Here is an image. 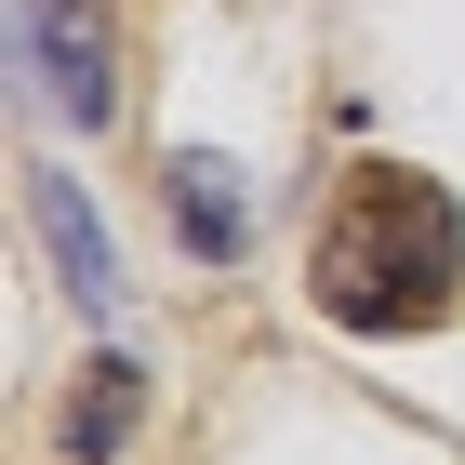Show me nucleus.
<instances>
[{
  "label": "nucleus",
  "instance_id": "5",
  "mask_svg": "<svg viewBox=\"0 0 465 465\" xmlns=\"http://www.w3.org/2000/svg\"><path fill=\"white\" fill-rule=\"evenodd\" d=\"M134 386H146L134 359H94V372H80V399H67V452L80 465H107L120 439H134Z\"/></svg>",
  "mask_w": 465,
  "mask_h": 465
},
{
  "label": "nucleus",
  "instance_id": "4",
  "mask_svg": "<svg viewBox=\"0 0 465 465\" xmlns=\"http://www.w3.org/2000/svg\"><path fill=\"white\" fill-rule=\"evenodd\" d=\"M160 200H173V240L200 252V266H240V252H252L240 160H213V146H173V160H160Z\"/></svg>",
  "mask_w": 465,
  "mask_h": 465
},
{
  "label": "nucleus",
  "instance_id": "2",
  "mask_svg": "<svg viewBox=\"0 0 465 465\" xmlns=\"http://www.w3.org/2000/svg\"><path fill=\"white\" fill-rule=\"evenodd\" d=\"M27 54H40V94L67 120H94V134L120 120V40L94 0H27Z\"/></svg>",
  "mask_w": 465,
  "mask_h": 465
},
{
  "label": "nucleus",
  "instance_id": "1",
  "mask_svg": "<svg viewBox=\"0 0 465 465\" xmlns=\"http://www.w3.org/2000/svg\"><path fill=\"white\" fill-rule=\"evenodd\" d=\"M306 292L346 332H439L465 306V213H452V186L412 173V160H359L332 186L320 240H306Z\"/></svg>",
  "mask_w": 465,
  "mask_h": 465
},
{
  "label": "nucleus",
  "instance_id": "3",
  "mask_svg": "<svg viewBox=\"0 0 465 465\" xmlns=\"http://www.w3.org/2000/svg\"><path fill=\"white\" fill-rule=\"evenodd\" d=\"M27 213H40V240H54V266H67V292L94 306V320H120V252H107V213L80 200V173L27 160Z\"/></svg>",
  "mask_w": 465,
  "mask_h": 465
}]
</instances>
